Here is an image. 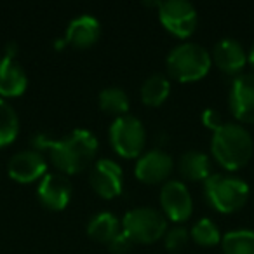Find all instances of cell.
<instances>
[{
  "label": "cell",
  "instance_id": "9c48e42d",
  "mask_svg": "<svg viewBox=\"0 0 254 254\" xmlns=\"http://www.w3.org/2000/svg\"><path fill=\"white\" fill-rule=\"evenodd\" d=\"M89 181L99 197L113 198L124 190V171L115 160L99 159L92 164Z\"/></svg>",
  "mask_w": 254,
  "mask_h": 254
},
{
  "label": "cell",
  "instance_id": "603a6c76",
  "mask_svg": "<svg viewBox=\"0 0 254 254\" xmlns=\"http://www.w3.org/2000/svg\"><path fill=\"white\" fill-rule=\"evenodd\" d=\"M190 237L200 246H216L221 242V232L218 225L211 218H200L197 223H193L190 230Z\"/></svg>",
  "mask_w": 254,
  "mask_h": 254
},
{
  "label": "cell",
  "instance_id": "484cf974",
  "mask_svg": "<svg viewBox=\"0 0 254 254\" xmlns=\"http://www.w3.org/2000/svg\"><path fill=\"white\" fill-rule=\"evenodd\" d=\"M202 122L207 129H212V131H218L219 127L223 126V117L218 110L214 108H205L204 113H202Z\"/></svg>",
  "mask_w": 254,
  "mask_h": 254
},
{
  "label": "cell",
  "instance_id": "30bf717a",
  "mask_svg": "<svg viewBox=\"0 0 254 254\" xmlns=\"http://www.w3.org/2000/svg\"><path fill=\"white\" fill-rule=\"evenodd\" d=\"M73 193L71 181L68 180L66 174L60 173H47L37 187V197L44 207L51 211H63L68 205Z\"/></svg>",
  "mask_w": 254,
  "mask_h": 254
},
{
  "label": "cell",
  "instance_id": "ba28073f",
  "mask_svg": "<svg viewBox=\"0 0 254 254\" xmlns=\"http://www.w3.org/2000/svg\"><path fill=\"white\" fill-rule=\"evenodd\" d=\"M160 205L164 216L174 223H183L193 212V198L187 185L178 180H169L160 188Z\"/></svg>",
  "mask_w": 254,
  "mask_h": 254
},
{
  "label": "cell",
  "instance_id": "d4e9b609",
  "mask_svg": "<svg viewBox=\"0 0 254 254\" xmlns=\"http://www.w3.org/2000/svg\"><path fill=\"white\" fill-rule=\"evenodd\" d=\"M106 246H108V249L112 254H127L132 247H134V240L127 235L124 230H120V232L117 233V237H113Z\"/></svg>",
  "mask_w": 254,
  "mask_h": 254
},
{
  "label": "cell",
  "instance_id": "3957f363",
  "mask_svg": "<svg viewBox=\"0 0 254 254\" xmlns=\"http://www.w3.org/2000/svg\"><path fill=\"white\" fill-rule=\"evenodd\" d=\"M166 66L171 77L180 82L200 80L211 70V54L200 44H178L167 54Z\"/></svg>",
  "mask_w": 254,
  "mask_h": 254
},
{
  "label": "cell",
  "instance_id": "277c9868",
  "mask_svg": "<svg viewBox=\"0 0 254 254\" xmlns=\"http://www.w3.org/2000/svg\"><path fill=\"white\" fill-rule=\"evenodd\" d=\"M204 195L216 211L228 214L244 207L249 198V185L237 176L216 173L204 181Z\"/></svg>",
  "mask_w": 254,
  "mask_h": 254
},
{
  "label": "cell",
  "instance_id": "5bb4252c",
  "mask_svg": "<svg viewBox=\"0 0 254 254\" xmlns=\"http://www.w3.org/2000/svg\"><path fill=\"white\" fill-rule=\"evenodd\" d=\"M101 35V23L92 14H80L73 18L66 26L63 42L64 46L73 47H91Z\"/></svg>",
  "mask_w": 254,
  "mask_h": 254
},
{
  "label": "cell",
  "instance_id": "ffe728a7",
  "mask_svg": "<svg viewBox=\"0 0 254 254\" xmlns=\"http://www.w3.org/2000/svg\"><path fill=\"white\" fill-rule=\"evenodd\" d=\"M219 244L225 254H254V232L247 228L230 230Z\"/></svg>",
  "mask_w": 254,
  "mask_h": 254
},
{
  "label": "cell",
  "instance_id": "4fadbf2b",
  "mask_svg": "<svg viewBox=\"0 0 254 254\" xmlns=\"http://www.w3.org/2000/svg\"><path fill=\"white\" fill-rule=\"evenodd\" d=\"M7 173L18 183H33L47 174V160L35 150H23L11 157Z\"/></svg>",
  "mask_w": 254,
  "mask_h": 254
},
{
  "label": "cell",
  "instance_id": "8992f818",
  "mask_svg": "<svg viewBox=\"0 0 254 254\" xmlns=\"http://www.w3.org/2000/svg\"><path fill=\"white\" fill-rule=\"evenodd\" d=\"M122 230L134 244H152L167 232V218L153 207H136L122 218Z\"/></svg>",
  "mask_w": 254,
  "mask_h": 254
},
{
  "label": "cell",
  "instance_id": "7c38bea8",
  "mask_svg": "<svg viewBox=\"0 0 254 254\" xmlns=\"http://www.w3.org/2000/svg\"><path fill=\"white\" fill-rule=\"evenodd\" d=\"M173 167L174 162L169 153L160 148H153L139 155L134 167V174L143 183L157 185L169 178V174L173 173Z\"/></svg>",
  "mask_w": 254,
  "mask_h": 254
},
{
  "label": "cell",
  "instance_id": "6da1fadb",
  "mask_svg": "<svg viewBox=\"0 0 254 254\" xmlns=\"http://www.w3.org/2000/svg\"><path fill=\"white\" fill-rule=\"evenodd\" d=\"M35 152H49L53 164L63 174H77L84 171L94 160L98 152V138L87 129H75L61 139H53L44 132L32 138Z\"/></svg>",
  "mask_w": 254,
  "mask_h": 254
},
{
  "label": "cell",
  "instance_id": "9a60e30c",
  "mask_svg": "<svg viewBox=\"0 0 254 254\" xmlns=\"http://www.w3.org/2000/svg\"><path fill=\"white\" fill-rule=\"evenodd\" d=\"M212 61L221 71L230 75H237L244 70L247 63V53L242 44L235 39H221L216 42L212 49Z\"/></svg>",
  "mask_w": 254,
  "mask_h": 254
},
{
  "label": "cell",
  "instance_id": "7a4b0ae2",
  "mask_svg": "<svg viewBox=\"0 0 254 254\" xmlns=\"http://www.w3.org/2000/svg\"><path fill=\"white\" fill-rule=\"evenodd\" d=\"M254 152L253 136L244 126L225 122L211 139V153L226 171H237L251 160Z\"/></svg>",
  "mask_w": 254,
  "mask_h": 254
},
{
  "label": "cell",
  "instance_id": "5b68a950",
  "mask_svg": "<svg viewBox=\"0 0 254 254\" xmlns=\"http://www.w3.org/2000/svg\"><path fill=\"white\" fill-rule=\"evenodd\" d=\"M108 136L113 150L124 159L139 157L146 143L145 126L138 117L131 113L117 117L110 126Z\"/></svg>",
  "mask_w": 254,
  "mask_h": 254
},
{
  "label": "cell",
  "instance_id": "e0dca14e",
  "mask_svg": "<svg viewBox=\"0 0 254 254\" xmlns=\"http://www.w3.org/2000/svg\"><path fill=\"white\" fill-rule=\"evenodd\" d=\"M178 171L188 181H205L211 176V160L204 152L188 150L178 159Z\"/></svg>",
  "mask_w": 254,
  "mask_h": 254
},
{
  "label": "cell",
  "instance_id": "d6986e66",
  "mask_svg": "<svg viewBox=\"0 0 254 254\" xmlns=\"http://www.w3.org/2000/svg\"><path fill=\"white\" fill-rule=\"evenodd\" d=\"M141 101L148 106H159L171 92V82L164 73H153L141 85Z\"/></svg>",
  "mask_w": 254,
  "mask_h": 254
},
{
  "label": "cell",
  "instance_id": "cb8c5ba5",
  "mask_svg": "<svg viewBox=\"0 0 254 254\" xmlns=\"http://www.w3.org/2000/svg\"><path fill=\"white\" fill-rule=\"evenodd\" d=\"M164 246H166L167 251H173V253H176V251L183 249L185 246H187L188 239H190V232H188L185 226H173V228H167V232L164 233Z\"/></svg>",
  "mask_w": 254,
  "mask_h": 254
},
{
  "label": "cell",
  "instance_id": "2e32d148",
  "mask_svg": "<svg viewBox=\"0 0 254 254\" xmlns=\"http://www.w3.org/2000/svg\"><path fill=\"white\" fill-rule=\"evenodd\" d=\"M28 87V77L23 66L9 56L0 58V98L21 96Z\"/></svg>",
  "mask_w": 254,
  "mask_h": 254
},
{
  "label": "cell",
  "instance_id": "4316f807",
  "mask_svg": "<svg viewBox=\"0 0 254 254\" xmlns=\"http://www.w3.org/2000/svg\"><path fill=\"white\" fill-rule=\"evenodd\" d=\"M247 63H249L251 66L254 68V44H253V46H251L249 53H247Z\"/></svg>",
  "mask_w": 254,
  "mask_h": 254
},
{
  "label": "cell",
  "instance_id": "8fae6325",
  "mask_svg": "<svg viewBox=\"0 0 254 254\" xmlns=\"http://www.w3.org/2000/svg\"><path fill=\"white\" fill-rule=\"evenodd\" d=\"M228 105L239 122L254 124V73H240L233 78Z\"/></svg>",
  "mask_w": 254,
  "mask_h": 254
},
{
  "label": "cell",
  "instance_id": "7402d4cb",
  "mask_svg": "<svg viewBox=\"0 0 254 254\" xmlns=\"http://www.w3.org/2000/svg\"><path fill=\"white\" fill-rule=\"evenodd\" d=\"M19 132V119L9 101L0 98V148L11 145Z\"/></svg>",
  "mask_w": 254,
  "mask_h": 254
},
{
  "label": "cell",
  "instance_id": "44dd1931",
  "mask_svg": "<svg viewBox=\"0 0 254 254\" xmlns=\"http://www.w3.org/2000/svg\"><path fill=\"white\" fill-rule=\"evenodd\" d=\"M98 103L103 112L112 113V115H117V117L126 115V113L129 112V106H131L127 92L120 87H105L99 92Z\"/></svg>",
  "mask_w": 254,
  "mask_h": 254
},
{
  "label": "cell",
  "instance_id": "ac0fdd59",
  "mask_svg": "<svg viewBox=\"0 0 254 254\" xmlns=\"http://www.w3.org/2000/svg\"><path fill=\"white\" fill-rule=\"evenodd\" d=\"M122 230V223L119 221L115 214L105 211L94 214L87 223V235L96 242L108 244L113 237H117V233Z\"/></svg>",
  "mask_w": 254,
  "mask_h": 254
},
{
  "label": "cell",
  "instance_id": "52a82bcc",
  "mask_svg": "<svg viewBox=\"0 0 254 254\" xmlns=\"http://www.w3.org/2000/svg\"><path fill=\"white\" fill-rule=\"evenodd\" d=\"M157 9L162 26L174 37L187 39L197 30V9L188 0H164L157 4Z\"/></svg>",
  "mask_w": 254,
  "mask_h": 254
}]
</instances>
